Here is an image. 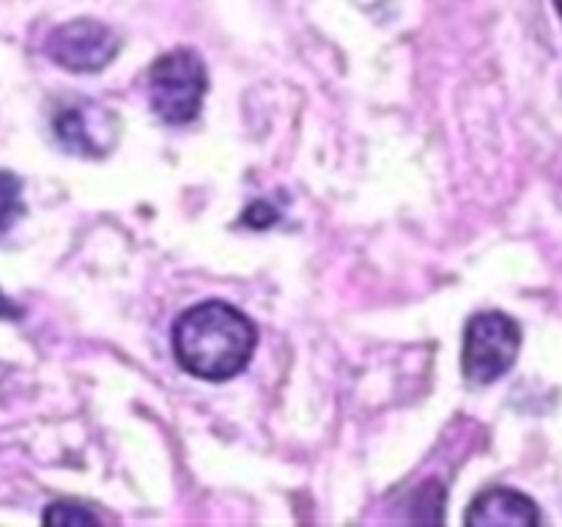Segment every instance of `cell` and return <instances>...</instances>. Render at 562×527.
<instances>
[{
  "label": "cell",
  "instance_id": "cell-5",
  "mask_svg": "<svg viewBox=\"0 0 562 527\" xmlns=\"http://www.w3.org/2000/svg\"><path fill=\"white\" fill-rule=\"evenodd\" d=\"M53 132L55 141L77 157H108L119 143L121 124L108 108L82 99L64 104L53 115Z\"/></svg>",
  "mask_w": 562,
  "mask_h": 527
},
{
  "label": "cell",
  "instance_id": "cell-3",
  "mask_svg": "<svg viewBox=\"0 0 562 527\" xmlns=\"http://www.w3.org/2000/svg\"><path fill=\"white\" fill-rule=\"evenodd\" d=\"M521 349V329L499 311L477 313L470 318L461 351V371L470 384H492L514 368Z\"/></svg>",
  "mask_w": 562,
  "mask_h": 527
},
{
  "label": "cell",
  "instance_id": "cell-7",
  "mask_svg": "<svg viewBox=\"0 0 562 527\" xmlns=\"http://www.w3.org/2000/svg\"><path fill=\"white\" fill-rule=\"evenodd\" d=\"M25 214L22 203V181L11 170L0 168V236Z\"/></svg>",
  "mask_w": 562,
  "mask_h": 527
},
{
  "label": "cell",
  "instance_id": "cell-1",
  "mask_svg": "<svg viewBox=\"0 0 562 527\" xmlns=\"http://www.w3.org/2000/svg\"><path fill=\"white\" fill-rule=\"evenodd\" d=\"M258 329L239 307L209 300L181 313L173 324V355L187 373L225 382L247 368Z\"/></svg>",
  "mask_w": 562,
  "mask_h": 527
},
{
  "label": "cell",
  "instance_id": "cell-10",
  "mask_svg": "<svg viewBox=\"0 0 562 527\" xmlns=\"http://www.w3.org/2000/svg\"><path fill=\"white\" fill-rule=\"evenodd\" d=\"M558 9H560V16H562V0H558Z\"/></svg>",
  "mask_w": 562,
  "mask_h": 527
},
{
  "label": "cell",
  "instance_id": "cell-9",
  "mask_svg": "<svg viewBox=\"0 0 562 527\" xmlns=\"http://www.w3.org/2000/svg\"><path fill=\"white\" fill-rule=\"evenodd\" d=\"M16 316H22L20 307H16L9 296L0 294V318H16Z\"/></svg>",
  "mask_w": 562,
  "mask_h": 527
},
{
  "label": "cell",
  "instance_id": "cell-6",
  "mask_svg": "<svg viewBox=\"0 0 562 527\" xmlns=\"http://www.w3.org/2000/svg\"><path fill=\"white\" fill-rule=\"evenodd\" d=\"M470 527H530L541 525L536 503L514 489H488L467 511Z\"/></svg>",
  "mask_w": 562,
  "mask_h": 527
},
{
  "label": "cell",
  "instance_id": "cell-4",
  "mask_svg": "<svg viewBox=\"0 0 562 527\" xmlns=\"http://www.w3.org/2000/svg\"><path fill=\"white\" fill-rule=\"evenodd\" d=\"M49 58L75 75H97L121 53V36L99 20H71L55 27L44 44Z\"/></svg>",
  "mask_w": 562,
  "mask_h": 527
},
{
  "label": "cell",
  "instance_id": "cell-2",
  "mask_svg": "<svg viewBox=\"0 0 562 527\" xmlns=\"http://www.w3.org/2000/svg\"><path fill=\"white\" fill-rule=\"evenodd\" d=\"M206 88V66L201 55L187 47L159 55L148 69V102L157 119L170 126L190 124L198 119Z\"/></svg>",
  "mask_w": 562,
  "mask_h": 527
},
{
  "label": "cell",
  "instance_id": "cell-8",
  "mask_svg": "<svg viewBox=\"0 0 562 527\" xmlns=\"http://www.w3.org/2000/svg\"><path fill=\"white\" fill-rule=\"evenodd\" d=\"M44 522L47 525H64V527H77V525H97L99 516L91 514L88 508L77 503H55L44 511Z\"/></svg>",
  "mask_w": 562,
  "mask_h": 527
}]
</instances>
